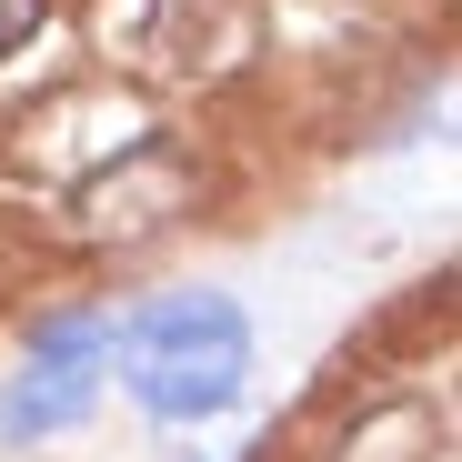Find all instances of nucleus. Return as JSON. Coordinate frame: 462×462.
<instances>
[{
  "instance_id": "nucleus-3",
  "label": "nucleus",
  "mask_w": 462,
  "mask_h": 462,
  "mask_svg": "<svg viewBox=\"0 0 462 462\" xmlns=\"http://www.w3.org/2000/svg\"><path fill=\"white\" fill-rule=\"evenodd\" d=\"M101 362H111V332L91 312L51 322L31 342V362H21V382L0 393V432H60V422H81L91 393H101Z\"/></svg>"
},
{
  "instance_id": "nucleus-2",
  "label": "nucleus",
  "mask_w": 462,
  "mask_h": 462,
  "mask_svg": "<svg viewBox=\"0 0 462 462\" xmlns=\"http://www.w3.org/2000/svg\"><path fill=\"white\" fill-rule=\"evenodd\" d=\"M181 201H191V171H181V151L151 131L141 151L101 162L91 181H70V231H81V242H141V231H162Z\"/></svg>"
},
{
  "instance_id": "nucleus-1",
  "label": "nucleus",
  "mask_w": 462,
  "mask_h": 462,
  "mask_svg": "<svg viewBox=\"0 0 462 462\" xmlns=\"http://www.w3.org/2000/svg\"><path fill=\"white\" fill-rule=\"evenodd\" d=\"M111 362H121L141 412L211 422V412L242 402V382H252V322H242L231 291H171V301H151V312H131L111 332Z\"/></svg>"
},
{
  "instance_id": "nucleus-4",
  "label": "nucleus",
  "mask_w": 462,
  "mask_h": 462,
  "mask_svg": "<svg viewBox=\"0 0 462 462\" xmlns=\"http://www.w3.org/2000/svg\"><path fill=\"white\" fill-rule=\"evenodd\" d=\"M31 31H41V0H0V60H11Z\"/></svg>"
}]
</instances>
